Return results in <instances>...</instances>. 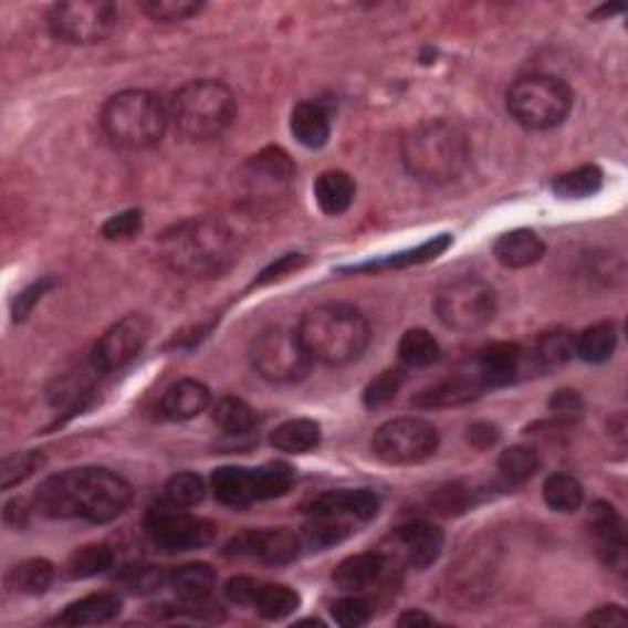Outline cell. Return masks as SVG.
<instances>
[{
  "mask_svg": "<svg viewBox=\"0 0 628 628\" xmlns=\"http://www.w3.org/2000/svg\"><path fill=\"white\" fill-rule=\"evenodd\" d=\"M386 572V555L384 553H358L342 559L334 567V585L344 592H364L374 587Z\"/></svg>",
  "mask_w": 628,
  "mask_h": 628,
  "instance_id": "25",
  "label": "cell"
},
{
  "mask_svg": "<svg viewBox=\"0 0 628 628\" xmlns=\"http://www.w3.org/2000/svg\"><path fill=\"white\" fill-rule=\"evenodd\" d=\"M537 469H541V457L533 447L515 444L499 457V471L509 484H525L537 474Z\"/></svg>",
  "mask_w": 628,
  "mask_h": 628,
  "instance_id": "40",
  "label": "cell"
},
{
  "mask_svg": "<svg viewBox=\"0 0 628 628\" xmlns=\"http://www.w3.org/2000/svg\"><path fill=\"white\" fill-rule=\"evenodd\" d=\"M380 501L374 491H329L314 499L307 509V525L302 531V543L324 550L339 545L358 525L376 519Z\"/></svg>",
  "mask_w": 628,
  "mask_h": 628,
  "instance_id": "7",
  "label": "cell"
},
{
  "mask_svg": "<svg viewBox=\"0 0 628 628\" xmlns=\"http://www.w3.org/2000/svg\"><path fill=\"white\" fill-rule=\"evenodd\" d=\"M302 535L290 528H265V531H251L229 545L236 555H251L263 559L268 565H287L300 555L302 550Z\"/></svg>",
  "mask_w": 628,
  "mask_h": 628,
  "instance_id": "17",
  "label": "cell"
},
{
  "mask_svg": "<svg viewBox=\"0 0 628 628\" xmlns=\"http://www.w3.org/2000/svg\"><path fill=\"white\" fill-rule=\"evenodd\" d=\"M402 384H406V368H386L384 374H378L371 384L364 390V406L368 410L386 408L388 402L396 400Z\"/></svg>",
  "mask_w": 628,
  "mask_h": 628,
  "instance_id": "43",
  "label": "cell"
},
{
  "mask_svg": "<svg viewBox=\"0 0 628 628\" xmlns=\"http://www.w3.org/2000/svg\"><path fill=\"white\" fill-rule=\"evenodd\" d=\"M295 471L285 462H268L263 467H221L211 474V491L223 506L243 509L258 501L280 499L293 489Z\"/></svg>",
  "mask_w": 628,
  "mask_h": 628,
  "instance_id": "9",
  "label": "cell"
},
{
  "mask_svg": "<svg viewBox=\"0 0 628 628\" xmlns=\"http://www.w3.org/2000/svg\"><path fill=\"white\" fill-rule=\"evenodd\" d=\"M167 585L177 594L182 601L199 604L211 597V592L217 587V572L211 569L207 563H192L177 567L170 577H167Z\"/></svg>",
  "mask_w": 628,
  "mask_h": 628,
  "instance_id": "29",
  "label": "cell"
},
{
  "mask_svg": "<svg viewBox=\"0 0 628 628\" xmlns=\"http://www.w3.org/2000/svg\"><path fill=\"white\" fill-rule=\"evenodd\" d=\"M150 339V322L143 314H128L108 327L96 342L92 352V364L96 371H118L136 358Z\"/></svg>",
  "mask_w": 628,
  "mask_h": 628,
  "instance_id": "16",
  "label": "cell"
},
{
  "mask_svg": "<svg viewBox=\"0 0 628 628\" xmlns=\"http://www.w3.org/2000/svg\"><path fill=\"white\" fill-rule=\"evenodd\" d=\"M205 479L192 474V471H182V474H175L165 484L163 501L170 503L175 509H192L197 503L205 501Z\"/></svg>",
  "mask_w": 628,
  "mask_h": 628,
  "instance_id": "41",
  "label": "cell"
},
{
  "mask_svg": "<svg viewBox=\"0 0 628 628\" xmlns=\"http://www.w3.org/2000/svg\"><path fill=\"white\" fill-rule=\"evenodd\" d=\"M547 408H550V415H553L557 422L572 425V422H577L582 418V412H585V400H582L577 390L563 388V390H557L553 398H550Z\"/></svg>",
  "mask_w": 628,
  "mask_h": 628,
  "instance_id": "46",
  "label": "cell"
},
{
  "mask_svg": "<svg viewBox=\"0 0 628 628\" xmlns=\"http://www.w3.org/2000/svg\"><path fill=\"white\" fill-rule=\"evenodd\" d=\"M430 624H435L432 616L420 611V609H410V611L398 616V626H402V628H406V626H430Z\"/></svg>",
  "mask_w": 628,
  "mask_h": 628,
  "instance_id": "55",
  "label": "cell"
},
{
  "mask_svg": "<svg viewBox=\"0 0 628 628\" xmlns=\"http://www.w3.org/2000/svg\"><path fill=\"white\" fill-rule=\"evenodd\" d=\"M214 422L227 435H249L258 425V415L245 400L223 396L214 402Z\"/></svg>",
  "mask_w": 628,
  "mask_h": 628,
  "instance_id": "38",
  "label": "cell"
},
{
  "mask_svg": "<svg viewBox=\"0 0 628 628\" xmlns=\"http://www.w3.org/2000/svg\"><path fill=\"white\" fill-rule=\"evenodd\" d=\"M133 489L116 471L104 467L70 469L50 477L38 489L35 506L48 519H84L111 523L128 511Z\"/></svg>",
  "mask_w": 628,
  "mask_h": 628,
  "instance_id": "1",
  "label": "cell"
},
{
  "mask_svg": "<svg viewBox=\"0 0 628 628\" xmlns=\"http://www.w3.org/2000/svg\"><path fill=\"white\" fill-rule=\"evenodd\" d=\"M54 285H57V280H54V278H42V280H38V283H32L30 287L22 290V293L13 300V320L15 322L25 320L28 314L35 310L38 302L44 295H48Z\"/></svg>",
  "mask_w": 628,
  "mask_h": 628,
  "instance_id": "48",
  "label": "cell"
},
{
  "mask_svg": "<svg viewBox=\"0 0 628 628\" xmlns=\"http://www.w3.org/2000/svg\"><path fill=\"white\" fill-rule=\"evenodd\" d=\"M628 621V616L621 607H616V604H611V607H599L597 611H592L587 614V619L585 624H592V626H624Z\"/></svg>",
  "mask_w": 628,
  "mask_h": 628,
  "instance_id": "53",
  "label": "cell"
},
{
  "mask_svg": "<svg viewBox=\"0 0 628 628\" xmlns=\"http://www.w3.org/2000/svg\"><path fill=\"white\" fill-rule=\"evenodd\" d=\"M290 130L300 145L310 150H320L329 140V114L314 101H302L290 114Z\"/></svg>",
  "mask_w": 628,
  "mask_h": 628,
  "instance_id": "27",
  "label": "cell"
},
{
  "mask_svg": "<svg viewBox=\"0 0 628 628\" xmlns=\"http://www.w3.org/2000/svg\"><path fill=\"white\" fill-rule=\"evenodd\" d=\"M126 585H128L130 592L148 594V592H155V589H160L165 585V575L155 567H145V569H138V572H130Z\"/></svg>",
  "mask_w": 628,
  "mask_h": 628,
  "instance_id": "51",
  "label": "cell"
},
{
  "mask_svg": "<svg viewBox=\"0 0 628 628\" xmlns=\"http://www.w3.org/2000/svg\"><path fill=\"white\" fill-rule=\"evenodd\" d=\"M300 594L287 585H261L253 609L263 616L265 621H280L285 616L300 609Z\"/></svg>",
  "mask_w": 628,
  "mask_h": 628,
  "instance_id": "36",
  "label": "cell"
},
{
  "mask_svg": "<svg viewBox=\"0 0 628 628\" xmlns=\"http://www.w3.org/2000/svg\"><path fill=\"white\" fill-rule=\"evenodd\" d=\"M440 342L428 329H408L398 342V358L406 368H428L440 362Z\"/></svg>",
  "mask_w": 628,
  "mask_h": 628,
  "instance_id": "33",
  "label": "cell"
},
{
  "mask_svg": "<svg viewBox=\"0 0 628 628\" xmlns=\"http://www.w3.org/2000/svg\"><path fill=\"white\" fill-rule=\"evenodd\" d=\"M140 229H143V211L128 209L121 211L116 217H111L104 227H101V236L108 241H126L133 239Z\"/></svg>",
  "mask_w": 628,
  "mask_h": 628,
  "instance_id": "47",
  "label": "cell"
},
{
  "mask_svg": "<svg viewBox=\"0 0 628 628\" xmlns=\"http://www.w3.org/2000/svg\"><path fill=\"white\" fill-rule=\"evenodd\" d=\"M356 197V185L352 175L342 170H327L317 177L314 182V201L322 209V214L327 217H342L344 211H349Z\"/></svg>",
  "mask_w": 628,
  "mask_h": 628,
  "instance_id": "28",
  "label": "cell"
},
{
  "mask_svg": "<svg viewBox=\"0 0 628 628\" xmlns=\"http://www.w3.org/2000/svg\"><path fill=\"white\" fill-rule=\"evenodd\" d=\"M393 543L398 545V553L412 569H428L442 555L444 533L432 523L412 521L408 525H400L396 535H393Z\"/></svg>",
  "mask_w": 628,
  "mask_h": 628,
  "instance_id": "18",
  "label": "cell"
},
{
  "mask_svg": "<svg viewBox=\"0 0 628 628\" xmlns=\"http://www.w3.org/2000/svg\"><path fill=\"white\" fill-rule=\"evenodd\" d=\"M506 108L528 130L557 128L572 111V88L553 74H525L511 84Z\"/></svg>",
  "mask_w": 628,
  "mask_h": 628,
  "instance_id": "8",
  "label": "cell"
},
{
  "mask_svg": "<svg viewBox=\"0 0 628 628\" xmlns=\"http://www.w3.org/2000/svg\"><path fill=\"white\" fill-rule=\"evenodd\" d=\"M479 378L486 388H501L513 384L515 378L525 374V349L521 344L499 342L486 346L479 356Z\"/></svg>",
  "mask_w": 628,
  "mask_h": 628,
  "instance_id": "19",
  "label": "cell"
},
{
  "mask_svg": "<svg viewBox=\"0 0 628 628\" xmlns=\"http://www.w3.org/2000/svg\"><path fill=\"white\" fill-rule=\"evenodd\" d=\"M28 513H30V509H28L25 501H20V499L10 501L8 506H6V523H8V525H15V528H20V525H25Z\"/></svg>",
  "mask_w": 628,
  "mask_h": 628,
  "instance_id": "54",
  "label": "cell"
},
{
  "mask_svg": "<svg viewBox=\"0 0 628 628\" xmlns=\"http://www.w3.org/2000/svg\"><path fill=\"white\" fill-rule=\"evenodd\" d=\"M258 589H261V582H255L253 577H231L227 582V599L231 604H239V607H253Z\"/></svg>",
  "mask_w": 628,
  "mask_h": 628,
  "instance_id": "49",
  "label": "cell"
},
{
  "mask_svg": "<svg viewBox=\"0 0 628 628\" xmlns=\"http://www.w3.org/2000/svg\"><path fill=\"white\" fill-rule=\"evenodd\" d=\"M249 358L258 376L278 386L297 384L312 368V356L302 344L297 329L287 327L263 329L251 342Z\"/></svg>",
  "mask_w": 628,
  "mask_h": 628,
  "instance_id": "11",
  "label": "cell"
},
{
  "mask_svg": "<svg viewBox=\"0 0 628 628\" xmlns=\"http://www.w3.org/2000/svg\"><path fill=\"white\" fill-rule=\"evenodd\" d=\"M121 614V599L118 594L101 592V594H88L84 599L72 601L60 616L57 624L64 626H98L114 621Z\"/></svg>",
  "mask_w": 628,
  "mask_h": 628,
  "instance_id": "26",
  "label": "cell"
},
{
  "mask_svg": "<svg viewBox=\"0 0 628 628\" xmlns=\"http://www.w3.org/2000/svg\"><path fill=\"white\" fill-rule=\"evenodd\" d=\"M592 535L597 543V553L607 567L619 569L626 559V533L624 521L609 503H597L592 511Z\"/></svg>",
  "mask_w": 628,
  "mask_h": 628,
  "instance_id": "20",
  "label": "cell"
},
{
  "mask_svg": "<svg viewBox=\"0 0 628 628\" xmlns=\"http://www.w3.org/2000/svg\"><path fill=\"white\" fill-rule=\"evenodd\" d=\"M54 579V565L44 557H32L25 563L15 565L10 569V585H13L20 594H30V597H38L50 589Z\"/></svg>",
  "mask_w": 628,
  "mask_h": 628,
  "instance_id": "37",
  "label": "cell"
},
{
  "mask_svg": "<svg viewBox=\"0 0 628 628\" xmlns=\"http://www.w3.org/2000/svg\"><path fill=\"white\" fill-rule=\"evenodd\" d=\"M484 390H486V386H484V380L479 378V374L452 376V378L440 380V384L420 390L418 396L412 398V406L422 408V410L459 408V406H467V402H471V400H477Z\"/></svg>",
  "mask_w": 628,
  "mask_h": 628,
  "instance_id": "21",
  "label": "cell"
},
{
  "mask_svg": "<svg viewBox=\"0 0 628 628\" xmlns=\"http://www.w3.org/2000/svg\"><path fill=\"white\" fill-rule=\"evenodd\" d=\"M543 499L557 513H575L585 503V489L569 474H553L543 486Z\"/></svg>",
  "mask_w": 628,
  "mask_h": 628,
  "instance_id": "39",
  "label": "cell"
},
{
  "mask_svg": "<svg viewBox=\"0 0 628 628\" xmlns=\"http://www.w3.org/2000/svg\"><path fill=\"white\" fill-rule=\"evenodd\" d=\"M374 454L393 467H410L430 459L440 447V432L422 418H396L374 435Z\"/></svg>",
  "mask_w": 628,
  "mask_h": 628,
  "instance_id": "13",
  "label": "cell"
},
{
  "mask_svg": "<svg viewBox=\"0 0 628 628\" xmlns=\"http://www.w3.org/2000/svg\"><path fill=\"white\" fill-rule=\"evenodd\" d=\"M211 406V390L197 378H182L163 393L160 415L172 422L192 420Z\"/></svg>",
  "mask_w": 628,
  "mask_h": 628,
  "instance_id": "22",
  "label": "cell"
},
{
  "mask_svg": "<svg viewBox=\"0 0 628 628\" xmlns=\"http://www.w3.org/2000/svg\"><path fill=\"white\" fill-rule=\"evenodd\" d=\"M408 175L425 185H447L467 172L471 145L467 133L447 118H430L412 126L400 143Z\"/></svg>",
  "mask_w": 628,
  "mask_h": 628,
  "instance_id": "3",
  "label": "cell"
},
{
  "mask_svg": "<svg viewBox=\"0 0 628 628\" xmlns=\"http://www.w3.org/2000/svg\"><path fill=\"white\" fill-rule=\"evenodd\" d=\"M145 533H148L157 547L167 550V553H187V550L214 543L217 525L163 501L145 515Z\"/></svg>",
  "mask_w": 628,
  "mask_h": 628,
  "instance_id": "14",
  "label": "cell"
},
{
  "mask_svg": "<svg viewBox=\"0 0 628 628\" xmlns=\"http://www.w3.org/2000/svg\"><path fill=\"white\" fill-rule=\"evenodd\" d=\"M499 300L486 280L477 275H459L435 293V314L447 329L477 332L496 317Z\"/></svg>",
  "mask_w": 628,
  "mask_h": 628,
  "instance_id": "10",
  "label": "cell"
},
{
  "mask_svg": "<svg viewBox=\"0 0 628 628\" xmlns=\"http://www.w3.org/2000/svg\"><path fill=\"white\" fill-rule=\"evenodd\" d=\"M295 163L280 148H263L253 155L243 170V182L249 199L258 207L275 205L280 197L290 192L295 182Z\"/></svg>",
  "mask_w": 628,
  "mask_h": 628,
  "instance_id": "15",
  "label": "cell"
},
{
  "mask_svg": "<svg viewBox=\"0 0 628 628\" xmlns=\"http://www.w3.org/2000/svg\"><path fill=\"white\" fill-rule=\"evenodd\" d=\"M118 10L106 0H66L54 3L48 13V28L64 44H96L114 32Z\"/></svg>",
  "mask_w": 628,
  "mask_h": 628,
  "instance_id": "12",
  "label": "cell"
},
{
  "mask_svg": "<svg viewBox=\"0 0 628 628\" xmlns=\"http://www.w3.org/2000/svg\"><path fill=\"white\" fill-rule=\"evenodd\" d=\"M371 604H368L364 597H356V592H352L349 597H342L332 604V616L334 621L346 628H356L364 626L371 619Z\"/></svg>",
  "mask_w": 628,
  "mask_h": 628,
  "instance_id": "45",
  "label": "cell"
},
{
  "mask_svg": "<svg viewBox=\"0 0 628 628\" xmlns=\"http://www.w3.org/2000/svg\"><path fill=\"white\" fill-rule=\"evenodd\" d=\"M114 550L108 545H84L74 550L66 559V577L70 579H88L96 575H104L114 567Z\"/></svg>",
  "mask_w": 628,
  "mask_h": 628,
  "instance_id": "35",
  "label": "cell"
},
{
  "mask_svg": "<svg viewBox=\"0 0 628 628\" xmlns=\"http://www.w3.org/2000/svg\"><path fill=\"white\" fill-rule=\"evenodd\" d=\"M616 13H624V6H601L597 13H594L592 18H601V15H616Z\"/></svg>",
  "mask_w": 628,
  "mask_h": 628,
  "instance_id": "56",
  "label": "cell"
},
{
  "mask_svg": "<svg viewBox=\"0 0 628 628\" xmlns=\"http://www.w3.org/2000/svg\"><path fill=\"white\" fill-rule=\"evenodd\" d=\"M469 442L477 447V450H489V447H493L499 442V428L496 425H491V422H474L469 428Z\"/></svg>",
  "mask_w": 628,
  "mask_h": 628,
  "instance_id": "52",
  "label": "cell"
},
{
  "mask_svg": "<svg viewBox=\"0 0 628 628\" xmlns=\"http://www.w3.org/2000/svg\"><path fill=\"white\" fill-rule=\"evenodd\" d=\"M140 10L160 25H175V22L197 18L205 10V3H197V0H143Z\"/></svg>",
  "mask_w": 628,
  "mask_h": 628,
  "instance_id": "42",
  "label": "cell"
},
{
  "mask_svg": "<svg viewBox=\"0 0 628 628\" xmlns=\"http://www.w3.org/2000/svg\"><path fill=\"white\" fill-rule=\"evenodd\" d=\"M160 258L170 271L187 278H219L239 258L231 229L217 219H189L160 236Z\"/></svg>",
  "mask_w": 628,
  "mask_h": 628,
  "instance_id": "2",
  "label": "cell"
},
{
  "mask_svg": "<svg viewBox=\"0 0 628 628\" xmlns=\"http://www.w3.org/2000/svg\"><path fill=\"white\" fill-rule=\"evenodd\" d=\"M452 245V236L450 233H440L435 236V239L420 243L418 249H410V251H402L396 255H388V258H380V261H368L362 265H354L349 268L352 273H374V271H396V268H410V265H420V263H430L435 258H440L447 249Z\"/></svg>",
  "mask_w": 628,
  "mask_h": 628,
  "instance_id": "30",
  "label": "cell"
},
{
  "mask_svg": "<svg viewBox=\"0 0 628 628\" xmlns=\"http://www.w3.org/2000/svg\"><path fill=\"white\" fill-rule=\"evenodd\" d=\"M572 356H575V336L563 329L545 332L531 344V349H525V371H553L565 366Z\"/></svg>",
  "mask_w": 628,
  "mask_h": 628,
  "instance_id": "24",
  "label": "cell"
},
{
  "mask_svg": "<svg viewBox=\"0 0 628 628\" xmlns=\"http://www.w3.org/2000/svg\"><path fill=\"white\" fill-rule=\"evenodd\" d=\"M493 255L503 268L521 271V268H531L541 261L545 255V243L531 229H515L499 236L496 243H493Z\"/></svg>",
  "mask_w": 628,
  "mask_h": 628,
  "instance_id": "23",
  "label": "cell"
},
{
  "mask_svg": "<svg viewBox=\"0 0 628 628\" xmlns=\"http://www.w3.org/2000/svg\"><path fill=\"white\" fill-rule=\"evenodd\" d=\"M305 263H307V258L302 253H287V255L280 258V261H275L271 268H265L261 278L255 280V285H268V283H275V280H283L290 273L300 271V268Z\"/></svg>",
  "mask_w": 628,
  "mask_h": 628,
  "instance_id": "50",
  "label": "cell"
},
{
  "mask_svg": "<svg viewBox=\"0 0 628 628\" xmlns=\"http://www.w3.org/2000/svg\"><path fill=\"white\" fill-rule=\"evenodd\" d=\"M297 334L312 362L327 366L356 362L371 342L368 320L356 307L342 305V302L307 310L297 324Z\"/></svg>",
  "mask_w": 628,
  "mask_h": 628,
  "instance_id": "4",
  "label": "cell"
},
{
  "mask_svg": "<svg viewBox=\"0 0 628 628\" xmlns=\"http://www.w3.org/2000/svg\"><path fill=\"white\" fill-rule=\"evenodd\" d=\"M604 185V172L597 165H579L575 170L557 175L553 179V192L563 199H587L594 197Z\"/></svg>",
  "mask_w": 628,
  "mask_h": 628,
  "instance_id": "34",
  "label": "cell"
},
{
  "mask_svg": "<svg viewBox=\"0 0 628 628\" xmlns=\"http://www.w3.org/2000/svg\"><path fill=\"white\" fill-rule=\"evenodd\" d=\"M44 464V457L38 450H30V452H18V454H10L3 459V464H0V489L8 491L22 481H28L35 471H40Z\"/></svg>",
  "mask_w": 628,
  "mask_h": 628,
  "instance_id": "44",
  "label": "cell"
},
{
  "mask_svg": "<svg viewBox=\"0 0 628 628\" xmlns=\"http://www.w3.org/2000/svg\"><path fill=\"white\" fill-rule=\"evenodd\" d=\"M239 114V104L227 84L217 78H195L179 86L172 98V121L179 136L192 143L221 138Z\"/></svg>",
  "mask_w": 628,
  "mask_h": 628,
  "instance_id": "5",
  "label": "cell"
},
{
  "mask_svg": "<svg viewBox=\"0 0 628 628\" xmlns=\"http://www.w3.org/2000/svg\"><path fill=\"white\" fill-rule=\"evenodd\" d=\"M101 128L106 138L126 150H148L163 140L167 111L160 96L145 88H126L111 96L101 108Z\"/></svg>",
  "mask_w": 628,
  "mask_h": 628,
  "instance_id": "6",
  "label": "cell"
},
{
  "mask_svg": "<svg viewBox=\"0 0 628 628\" xmlns=\"http://www.w3.org/2000/svg\"><path fill=\"white\" fill-rule=\"evenodd\" d=\"M616 344H619V334L614 322H597L575 336V356L587 364H604L616 352Z\"/></svg>",
  "mask_w": 628,
  "mask_h": 628,
  "instance_id": "32",
  "label": "cell"
},
{
  "mask_svg": "<svg viewBox=\"0 0 628 628\" xmlns=\"http://www.w3.org/2000/svg\"><path fill=\"white\" fill-rule=\"evenodd\" d=\"M322 440V428L317 420L295 418L280 425L271 435V444L280 452L287 454H305L312 452Z\"/></svg>",
  "mask_w": 628,
  "mask_h": 628,
  "instance_id": "31",
  "label": "cell"
}]
</instances>
